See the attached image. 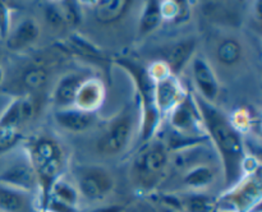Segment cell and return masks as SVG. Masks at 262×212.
Segmentation results:
<instances>
[{"mask_svg": "<svg viewBox=\"0 0 262 212\" xmlns=\"http://www.w3.org/2000/svg\"><path fill=\"white\" fill-rule=\"evenodd\" d=\"M194 101L201 114L202 123L223 160L225 184L228 186L234 185L241 180L243 169H246L242 137L227 116L212 106V104L205 101L201 96H196Z\"/></svg>", "mask_w": 262, "mask_h": 212, "instance_id": "cell-1", "label": "cell"}, {"mask_svg": "<svg viewBox=\"0 0 262 212\" xmlns=\"http://www.w3.org/2000/svg\"><path fill=\"white\" fill-rule=\"evenodd\" d=\"M31 163L36 171L38 186L42 191V202L45 207L51 185L58 178L64 166V151L56 140L50 137H40L31 145Z\"/></svg>", "mask_w": 262, "mask_h": 212, "instance_id": "cell-2", "label": "cell"}, {"mask_svg": "<svg viewBox=\"0 0 262 212\" xmlns=\"http://www.w3.org/2000/svg\"><path fill=\"white\" fill-rule=\"evenodd\" d=\"M169 163L168 148L161 142H151L135 157L132 178L141 191H151L160 183Z\"/></svg>", "mask_w": 262, "mask_h": 212, "instance_id": "cell-3", "label": "cell"}, {"mask_svg": "<svg viewBox=\"0 0 262 212\" xmlns=\"http://www.w3.org/2000/svg\"><path fill=\"white\" fill-rule=\"evenodd\" d=\"M122 68H124L132 76L137 92L141 96V102L143 107V123H142V139L148 140L152 137L159 120V111L155 99V79L151 76L145 66L128 59H120L118 61Z\"/></svg>", "mask_w": 262, "mask_h": 212, "instance_id": "cell-4", "label": "cell"}, {"mask_svg": "<svg viewBox=\"0 0 262 212\" xmlns=\"http://www.w3.org/2000/svg\"><path fill=\"white\" fill-rule=\"evenodd\" d=\"M74 179L79 196L90 202L102 201L114 189V178L101 166H78Z\"/></svg>", "mask_w": 262, "mask_h": 212, "instance_id": "cell-5", "label": "cell"}, {"mask_svg": "<svg viewBox=\"0 0 262 212\" xmlns=\"http://www.w3.org/2000/svg\"><path fill=\"white\" fill-rule=\"evenodd\" d=\"M133 133V117L129 112H124L113 120L100 139L97 140V151L104 155H117L122 152L129 143Z\"/></svg>", "mask_w": 262, "mask_h": 212, "instance_id": "cell-6", "label": "cell"}, {"mask_svg": "<svg viewBox=\"0 0 262 212\" xmlns=\"http://www.w3.org/2000/svg\"><path fill=\"white\" fill-rule=\"evenodd\" d=\"M151 76L155 77V99L159 114L173 110L183 100L181 86L176 77L166 68L163 66L161 72H151ZM154 78V79H155Z\"/></svg>", "mask_w": 262, "mask_h": 212, "instance_id": "cell-7", "label": "cell"}, {"mask_svg": "<svg viewBox=\"0 0 262 212\" xmlns=\"http://www.w3.org/2000/svg\"><path fill=\"white\" fill-rule=\"evenodd\" d=\"M0 184L30 193L37 188L38 180L31 161L18 160L0 173Z\"/></svg>", "mask_w": 262, "mask_h": 212, "instance_id": "cell-8", "label": "cell"}, {"mask_svg": "<svg viewBox=\"0 0 262 212\" xmlns=\"http://www.w3.org/2000/svg\"><path fill=\"white\" fill-rule=\"evenodd\" d=\"M171 111V127L178 133V135L189 138L194 133L200 132V125L204 123L196 101L192 102L188 96H184Z\"/></svg>", "mask_w": 262, "mask_h": 212, "instance_id": "cell-9", "label": "cell"}, {"mask_svg": "<svg viewBox=\"0 0 262 212\" xmlns=\"http://www.w3.org/2000/svg\"><path fill=\"white\" fill-rule=\"evenodd\" d=\"M79 193L74 185L58 178L51 185L45 207L51 212H74L79 201Z\"/></svg>", "mask_w": 262, "mask_h": 212, "instance_id": "cell-10", "label": "cell"}, {"mask_svg": "<svg viewBox=\"0 0 262 212\" xmlns=\"http://www.w3.org/2000/svg\"><path fill=\"white\" fill-rule=\"evenodd\" d=\"M261 183L257 178H248L243 180L237 188L227 194V201L235 212H250L261 201Z\"/></svg>", "mask_w": 262, "mask_h": 212, "instance_id": "cell-11", "label": "cell"}, {"mask_svg": "<svg viewBox=\"0 0 262 212\" xmlns=\"http://www.w3.org/2000/svg\"><path fill=\"white\" fill-rule=\"evenodd\" d=\"M192 74H193L194 83L200 93L202 95V99L209 104H212L219 95L220 87L214 72L206 63V60L196 56L192 61Z\"/></svg>", "mask_w": 262, "mask_h": 212, "instance_id": "cell-12", "label": "cell"}, {"mask_svg": "<svg viewBox=\"0 0 262 212\" xmlns=\"http://www.w3.org/2000/svg\"><path fill=\"white\" fill-rule=\"evenodd\" d=\"M35 114V104L31 97L17 99L0 117V128L17 129Z\"/></svg>", "mask_w": 262, "mask_h": 212, "instance_id": "cell-13", "label": "cell"}, {"mask_svg": "<svg viewBox=\"0 0 262 212\" xmlns=\"http://www.w3.org/2000/svg\"><path fill=\"white\" fill-rule=\"evenodd\" d=\"M40 36V27L33 18L20 20L17 27L8 35L7 46L13 51H20L32 45Z\"/></svg>", "mask_w": 262, "mask_h": 212, "instance_id": "cell-14", "label": "cell"}, {"mask_svg": "<svg viewBox=\"0 0 262 212\" xmlns=\"http://www.w3.org/2000/svg\"><path fill=\"white\" fill-rule=\"evenodd\" d=\"M55 120L63 129L79 133L89 129L95 122L94 112L81 109H60L55 112Z\"/></svg>", "mask_w": 262, "mask_h": 212, "instance_id": "cell-15", "label": "cell"}, {"mask_svg": "<svg viewBox=\"0 0 262 212\" xmlns=\"http://www.w3.org/2000/svg\"><path fill=\"white\" fill-rule=\"evenodd\" d=\"M104 96V86L101 82L97 79H89V81L82 82L74 105L77 109L92 112L101 105Z\"/></svg>", "mask_w": 262, "mask_h": 212, "instance_id": "cell-16", "label": "cell"}, {"mask_svg": "<svg viewBox=\"0 0 262 212\" xmlns=\"http://www.w3.org/2000/svg\"><path fill=\"white\" fill-rule=\"evenodd\" d=\"M0 212H35L30 193L0 184Z\"/></svg>", "mask_w": 262, "mask_h": 212, "instance_id": "cell-17", "label": "cell"}, {"mask_svg": "<svg viewBox=\"0 0 262 212\" xmlns=\"http://www.w3.org/2000/svg\"><path fill=\"white\" fill-rule=\"evenodd\" d=\"M177 207L184 212H215L216 202L205 193L192 192L177 197H168Z\"/></svg>", "mask_w": 262, "mask_h": 212, "instance_id": "cell-18", "label": "cell"}, {"mask_svg": "<svg viewBox=\"0 0 262 212\" xmlns=\"http://www.w3.org/2000/svg\"><path fill=\"white\" fill-rule=\"evenodd\" d=\"M130 3L124 0H102L96 2L94 8L95 18L101 25H112L124 17Z\"/></svg>", "mask_w": 262, "mask_h": 212, "instance_id": "cell-19", "label": "cell"}, {"mask_svg": "<svg viewBox=\"0 0 262 212\" xmlns=\"http://www.w3.org/2000/svg\"><path fill=\"white\" fill-rule=\"evenodd\" d=\"M215 179H216V170L212 166L202 162L187 169L182 181L187 188L199 191L214 183Z\"/></svg>", "mask_w": 262, "mask_h": 212, "instance_id": "cell-20", "label": "cell"}, {"mask_svg": "<svg viewBox=\"0 0 262 212\" xmlns=\"http://www.w3.org/2000/svg\"><path fill=\"white\" fill-rule=\"evenodd\" d=\"M82 78L79 76H66L59 81L54 92V101L55 105L60 109H68L76 102L77 93L82 84ZM59 109V110H60Z\"/></svg>", "mask_w": 262, "mask_h": 212, "instance_id": "cell-21", "label": "cell"}, {"mask_svg": "<svg viewBox=\"0 0 262 212\" xmlns=\"http://www.w3.org/2000/svg\"><path fill=\"white\" fill-rule=\"evenodd\" d=\"M194 50V41L187 40L182 42L176 43L171 46L165 53V63L166 68L171 74L177 73L183 68L184 64L189 60L192 53Z\"/></svg>", "mask_w": 262, "mask_h": 212, "instance_id": "cell-22", "label": "cell"}, {"mask_svg": "<svg viewBox=\"0 0 262 212\" xmlns=\"http://www.w3.org/2000/svg\"><path fill=\"white\" fill-rule=\"evenodd\" d=\"M163 10H161V3L151 0L147 2L143 9L142 15L140 19V33L142 36L152 32L163 22Z\"/></svg>", "mask_w": 262, "mask_h": 212, "instance_id": "cell-23", "label": "cell"}, {"mask_svg": "<svg viewBox=\"0 0 262 212\" xmlns=\"http://www.w3.org/2000/svg\"><path fill=\"white\" fill-rule=\"evenodd\" d=\"M217 60L224 65H233L238 63L242 56L241 43L234 38H225L219 43L216 50Z\"/></svg>", "mask_w": 262, "mask_h": 212, "instance_id": "cell-24", "label": "cell"}, {"mask_svg": "<svg viewBox=\"0 0 262 212\" xmlns=\"http://www.w3.org/2000/svg\"><path fill=\"white\" fill-rule=\"evenodd\" d=\"M48 70L43 66H30L22 76V84L28 92H38L48 82Z\"/></svg>", "mask_w": 262, "mask_h": 212, "instance_id": "cell-25", "label": "cell"}, {"mask_svg": "<svg viewBox=\"0 0 262 212\" xmlns=\"http://www.w3.org/2000/svg\"><path fill=\"white\" fill-rule=\"evenodd\" d=\"M45 19L51 28L60 30L68 22L66 9H59L55 5H48L45 9Z\"/></svg>", "mask_w": 262, "mask_h": 212, "instance_id": "cell-26", "label": "cell"}, {"mask_svg": "<svg viewBox=\"0 0 262 212\" xmlns=\"http://www.w3.org/2000/svg\"><path fill=\"white\" fill-rule=\"evenodd\" d=\"M19 139L20 134L17 129L0 128V155L12 150Z\"/></svg>", "mask_w": 262, "mask_h": 212, "instance_id": "cell-27", "label": "cell"}, {"mask_svg": "<svg viewBox=\"0 0 262 212\" xmlns=\"http://www.w3.org/2000/svg\"><path fill=\"white\" fill-rule=\"evenodd\" d=\"M9 10H8L7 5L0 3V38H3V40H5L9 35Z\"/></svg>", "mask_w": 262, "mask_h": 212, "instance_id": "cell-28", "label": "cell"}, {"mask_svg": "<svg viewBox=\"0 0 262 212\" xmlns=\"http://www.w3.org/2000/svg\"><path fill=\"white\" fill-rule=\"evenodd\" d=\"M156 212H184L179 207H177L169 198L160 199L156 204Z\"/></svg>", "mask_w": 262, "mask_h": 212, "instance_id": "cell-29", "label": "cell"}, {"mask_svg": "<svg viewBox=\"0 0 262 212\" xmlns=\"http://www.w3.org/2000/svg\"><path fill=\"white\" fill-rule=\"evenodd\" d=\"M89 212H123V207L119 204H110V206H101L91 209Z\"/></svg>", "mask_w": 262, "mask_h": 212, "instance_id": "cell-30", "label": "cell"}]
</instances>
